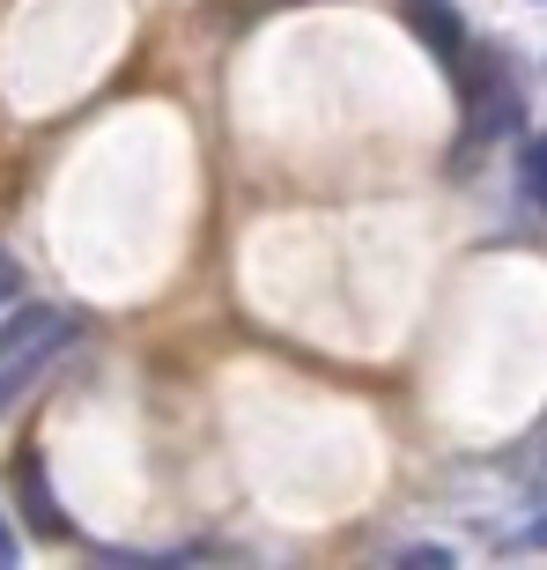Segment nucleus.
Segmentation results:
<instances>
[{"instance_id": "4", "label": "nucleus", "mask_w": 547, "mask_h": 570, "mask_svg": "<svg viewBox=\"0 0 547 570\" xmlns=\"http://www.w3.org/2000/svg\"><path fill=\"white\" fill-rule=\"evenodd\" d=\"M526 193H533V200L547 208V134H540V141L526 148Z\"/></svg>"}, {"instance_id": "1", "label": "nucleus", "mask_w": 547, "mask_h": 570, "mask_svg": "<svg viewBox=\"0 0 547 570\" xmlns=\"http://www.w3.org/2000/svg\"><path fill=\"white\" fill-rule=\"evenodd\" d=\"M67 334H74L67 312H52V304H22L16 318H0V356H60Z\"/></svg>"}, {"instance_id": "2", "label": "nucleus", "mask_w": 547, "mask_h": 570, "mask_svg": "<svg viewBox=\"0 0 547 570\" xmlns=\"http://www.w3.org/2000/svg\"><path fill=\"white\" fill-rule=\"evenodd\" d=\"M22 504H30V527L38 533H60V504H52V489H44V460L38 452H22Z\"/></svg>"}, {"instance_id": "6", "label": "nucleus", "mask_w": 547, "mask_h": 570, "mask_svg": "<svg viewBox=\"0 0 547 570\" xmlns=\"http://www.w3.org/2000/svg\"><path fill=\"white\" fill-rule=\"evenodd\" d=\"M0 289H16V267H8V253H0Z\"/></svg>"}, {"instance_id": "3", "label": "nucleus", "mask_w": 547, "mask_h": 570, "mask_svg": "<svg viewBox=\"0 0 547 570\" xmlns=\"http://www.w3.org/2000/svg\"><path fill=\"white\" fill-rule=\"evenodd\" d=\"M407 16H415V30H429V45H437V52H459V16H451L444 0H415Z\"/></svg>"}, {"instance_id": "5", "label": "nucleus", "mask_w": 547, "mask_h": 570, "mask_svg": "<svg viewBox=\"0 0 547 570\" xmlns=\"http://www.w3.org/2000/svg\"><path fill=\"white\" fill-rule=\"evenodd\" d=\"M16 556H22L16 549V527H8V511H0V570H16Z\"/></svg>"}]
</instances>
